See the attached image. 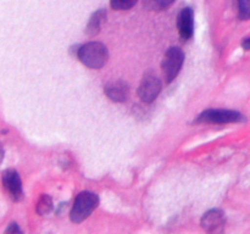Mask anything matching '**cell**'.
<instances>
[{
  "label": "cell",
  "instance_id": "6da1fadb",
  "mask_svg": "<svg viewBox=\"0 0 250 234\" xmlns=\"http://www.w3.org/2000/svg\"><path fill=\"white\" fill-rule=\"evenodd\" d=\"M77 56L81 62L92 70H99L109 58V51L103 43L89 41L81 46L77 51Z\"/></svg>",
  "mask_w": 250,
  "mask_h": 234
},
{
  "label": "cell",
  "instance_id": "7a4b0ae2",
  "mask_svg": "<svg viewBox=\"0 0 250 234\" xmlns=\"http://www.w3.org/2000/svg\"><path fill=\"white\" fill-rule=\"evenodd\" d=\"M99 205V197L92 192H82L76 196L72 210L70 212V218L73 223H81L90 216L93 211Z\"/></svg>",
  "mask_w": 250,
  "mask_h": 234
},
{
  "label": "cell",
  "instance_id": "3957f363",
  "mask_svg": "<svg viewBox=\"0 0 250 234\" xmlns=\"http://www.w3.org/2000/svg\"><path fill=\"white\" fill-rule=\"evenodd\" d=\"M185 62V53L178 46H172L165 53L161 62L163 75L166 83H171L180 73Z\"/></svg>",
  "mask_w": 250,
  "mask_h": 234
},
{
  "label": "cell",
  "instance_id": "277c9868",
  "mask_svg": "<svg viewBox=\"0 0 250 234\" xmlns=\"http://www.w3.org/2000/svg\"><path fill=\"white\" fill-rule=\"evenodd\" d=\"M246 121V116L232 110H207L197 117V123H234Z\"/></svg>",
  "mask_w": 250,
  "mask_h": 234
},
{
  "label": "cell",
  "instance_id": "5b68a950",
  "mask_svg": "<svg viewBox=\"0 0 250 234\" xmlns=\"http://www.w3.org/2000/svg\"><path fill=\"white\" fill-rule=\"evenodd\" d=\"M161 88V80L158 76L153 75V73H148L143 77L141 84L138 88V97L139 99L143 102L146 104H150L154 100L158 98V95L160 94Z\"/></svg>",
  "mask_w": 250,
  "mask_h": 234
},
{
  "label": "cell",
  "instance_id": "8992f818",
  "mask_svg": "<svg viewBox=\"0 0 250 234\" xmlns=\"http://www.w3.org/2000/svg\"><path fill=\"white\" fill-rule=\"evenodd\" d=\"M226 224L225 214L221 210H210L202 217L200 226L208 234H222Z\"/></svg>",
  "mask_w": 250,
  "mask_h": 234
},
{
  "label": "cell",
  "instance_id": "52a82bcc",
  "mask_svg": "<svg viewBox=\"0 0 250 234\" xmlns=\"http://www.w3.org/2000/svg\"><path fill=\"white\" fill-rule=\"evenodd\" d=\"M2 184L5 190L7 192L9 196L14 201H20L23 196V190H22V182L19 173L15 170H6L2 173Z\"/></svg>",
  "mask_w": 250,
  "mask_h": 234
},
{
  "label": "cell",
  "instance_id": "ba28073f",
  "mask_svg": "<svg viewBox=\"0 0 250 234\" xmlns=\"http://www.w3.org/2000/svg\"><path fill=\"white\" fill-rule=\"evenodd\" d=\"M178 33L182 40L187 41L192 38L193 29H194V14L190 7H183L177 16Z\"/></svg>",
  "mask_w": 250,
  "mask_h": 234
},
{
  "label": "cell",
  "instance_id": "9c48e42d",
  "mask_svg": "<svg viewBox=\"0 0 250 234\" xmlns=\"http://www.w3.org/2000/svg\"><path fill=\"white\" fill-rule=\"evenodd\" d=\"M105 94L110 100L115 102H125L128 99L129 88L126 82L122 80H115V82L109 83L105 87Z\"/></svg>",
  "mask_w": 250,
  "mask_h": 234
},
{
  "label": "cell",
  "instance_id": "30bf717a",
  "mask_svg": "<svg viewBox=\"0 0 250 234\" xmlns=\"http://www.w3.org/2000/svg\"><path fill=\"white\" fill-rule=\"evenodd\" d=\"M105 17H106V11L103 9L98 10L97 12L92 15V17L89 19V22L87 24V28H85V33L89 37L97 36L100 32V27H102V23L104 22Z\"/></svg>",
  "mask_w": 250,
  "mask_h": 234
},
{
  "label": "cell",
  "instance_id": "8fae6325",
  "mask_svg": "<svg viewBox=\"0 0 250 234\" xmlns=\"http://www.w3.org/2000/svg\"><path fill=\"white\" fill-rule=\"evenodd\" d=\"M53 209V201H51V197L49 195L43 194L39 197L38 202H37L36 210L38 212V214L43 216V214H48L49 212Z\"/></svg>",
  "mask_w": 250,
  "mask_h": 234
},
{
  "label": "cell",
  "instance_id": "7c38bea8",
  "mask_svg": "<svg viewBox=\"0 0 250 234\" xmlns=\"http://www.w3.org/2000/svg\"><path fill=\"white\" fill-rule=\"evenodd\" d=\"M171 4H173V0H150V1L144 2V5H146V9L156 10V11L165 10L166 7L170 6Z\"/></svg>",
  "mask_w": 250,
  "mask_h": 234
},
{
  "label": "cell",
  "instance_id": "4fadbf2b",
  "mask_svg": "<svg viewBox=\"0 0 250 234\" xmlns=\"http://www.w3.org/2000/svg\"><path fill=\"white\" fill-rule=\"evenodd\" d=\"M136 4V0H112L110 2V6L115 10H129Z\"/></svg>",
  "mask_w": 250,
  "mask_h": 234
},
{
  "label": "cell",
  "instance_id": "5bb4252c",
  "mask_svg": "<svg viewBox=\"0 0 250 234\" xmlns=\"http://www.w3.org/2000/svg\"><path fill=\"white\" fill-rule=\"evenodd\" d=\"M238 16L239 19L247 21L250 17V2L247 0H242L238 2Z\"/></svg>",
  "mask_w": 250,
  "mask_h": 234
},
{
  "label": "cell",
  "instance_id": "9a60e30c",
  "mask_svg": "<svg viewBox=\"0 0 250 234\" xmlns=\"http://www.w3.org/2000/svg\"><path fill=\"white\" fill-rule=\"evenodd\" d=\"M5 234H23L22 233L21 228L19 227V224L15 223V222H12V223H10L9 226H7L6 231H5Z\"/></svg>",
  "mask_w": 250,
  "mask_h": 234
},
{
  "label": "cell",
  "instance_id": "2e32d148",
  "mask_svg": "<svg viewBox=\"0 0 250 234\" xmlns=\"http://www.w3.org/2000/svg\"><path fill=\"white\" fill-rule=\"evenodd\" d=\"M249 41H250L249 37H247V38H244V40H243V44H242V45H243V48H244V50H249V49H250Z\"/></svg>",
  "mask_w": 250,
  "mask_h": 234
}]
</instances>
